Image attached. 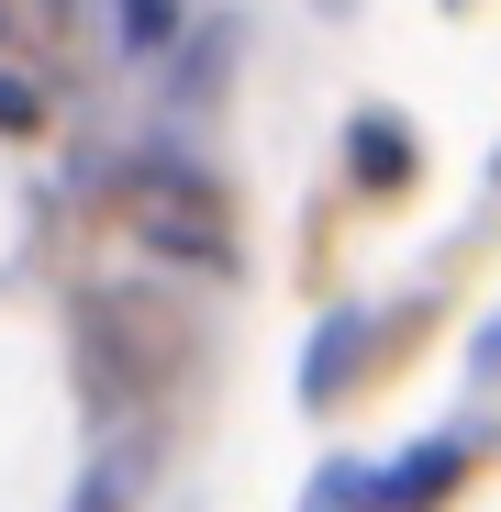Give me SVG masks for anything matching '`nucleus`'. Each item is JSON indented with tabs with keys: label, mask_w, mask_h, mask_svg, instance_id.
<instances>
[{
	"label": "nucleus",
	"mask_w": 501,
	"mask_h": 512,
	"mask_svg": "<svg viewBox=\"0 0 501 512\" xmlns=\"http://www.w3.org/2000/svg\"><path fill=\"white\" fill-rule=\"evenodd\" d=\"M123 179H134V234H145V256H156V268H190V279H245L234 201H223V179H212L201 156L145 145Z\"/></svg>",
	"instance_id": "1"
},
{
	"label": "nucleus",
	"mask_w": 501,
	"mask_h": 512,
	"mask_svg": "<svg viewBox=\"0 0 501 512\" xmlns=\"http://www.w3.org/2000/svg\"><path fill=\"white\" fill-rule=\"evenodd\" d=\"M67 334H78V379H90L101 412H123L134 390H156V346H145V301L134 290H78Z\"/></svg>",
	"instance_id": "2"
},
{
	"label": "nucleus",
	"mask_w": 501,
	"mask_h": 512,
	"mask_svg": "<svg viewBox=\"0 0 501 512\" xmlns=\"http://www.w3.org/2000/svg\"><path fill=\"white\" fill-rule=\"evenodd\" d=\"M379 334H390V323H379L368 301L323 312V323H312V346H301V401H312V412H323V401H346V390L368 379V357H379Z\"/></svg>",
	"instance_id": "3"
},
{
	"label": "nucleus",
	"mask_w": 501,
	"mask_h": 512,
	"mask_svg": "<svg viewBox=\"0 0 501 512\" xmlns=\"http://www.w3.org/2000/svg\"><path fill=\"white\" fill-rule=\"evenodd\" d=\"M468 479V435H435L424 457H390V468H357V512H435L446 490Z\"/></svg>",
	"instance_id": "4"
},
{
	"label": "nucleus",
	"mask_w": 501,
	"mask_h": 512,
	"mask_svg": "<svg viewBox=\"0 0 501 512\" xmlns=\"http://www.w3.org/2000/svg\"><path fill=\"white\" fill-rule=\"evenodd\" d=\"M412 167H424V145H412L390 112H357V134H346V179L379 201V190H412Z\"/></svg>",
	"instance_id": "5"
},
{
	"label": "nucleus",
	"mask_w": 501,
	"mask_h": 512,
	"mask_svg": "<svg viewBox=\"0 0 501 512\" xmlns=\"http://www.w3.org/2000/svg\"><path fill=\"white\" fill-rule=\"evenodd\" d=\"M179 23H190L179 0H112V45H123V56H167Z\"/></svg>",
	"instance_id": "6"
},
{
	"label": "nucleus",
	"mask_w": 501,
	"mask_h": 512,
	"mask_svg": "<svg viewBox=\"0 0 501 512\" xmlns=\"http://www.w3.org/2000/svg\"><path fill=\"white\" fill-rule=\"evenodd\" d=\"M0 34H12V45H67L78 34V0H0Z\"/></svg>",
	"instance_id": "7"
},
{
	"label": "nucleus",
	"mask_w": 501,
	"mask_h": 512,
	"mask_svg": "<svg viewBox=\"0 0 501 512\" xmlns=\"http://www.w3.org/2000/svg\"><path fill=\"white\" fill-rule=\"evenodd\" d=\"M167 56H179V67H167V90H179V101H201L212 78H223V56H234V23H212L201 45H167Z\"/></svg>",
	"instance_id": "8"
},
{
	"label": "nucleus",
	"mask_w": 501,
	"mask_h": 512,
	"mask_svg": "<svg viewBox=\"0 0 501 512\" xmlns=\"http://www.w3.org/2000/svg\"><path fill=\"white\" fill-rule=\"evenodd\" d=\"M45 123H56V101L34 90L23 67H0V134H45Z\"/></svg>",
	"instance_id": "9"
},
{
	"label": "nucleus",
	"mask_w": 501,
	"mask_h": 512,
	"mask_svg": "<svg viewBox=\"0 0 501 512\" xmlns=\"http://www.w3.org/2000/svg\"><path fill=\"white\" fill-rule=\"evenodd\" d=\"M323 12H357V0H323Z\"/></svg>",
	"instance_id": "10"
}]
</instances>
